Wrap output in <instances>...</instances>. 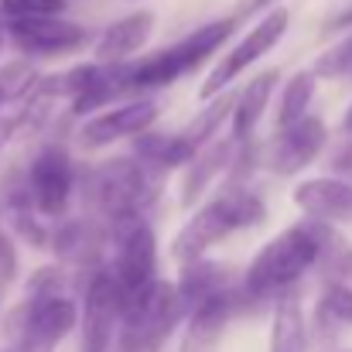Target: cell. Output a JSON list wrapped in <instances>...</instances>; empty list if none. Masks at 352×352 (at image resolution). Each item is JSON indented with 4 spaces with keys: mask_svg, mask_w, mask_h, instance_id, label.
Segmentation results:
<instances>
[{
    "mask_svg": "<svg viewBox=\"0 0 352 352\" xmlns=\"http://www.w3.org/2000/svg\"><path fill=\"white\" fill-rule=\"evenodd\" d=\"M322 250V223L305 216V223L287 226L280 236L263 243L256 256L250 260L243 274V298L253 301H270L287 287H298V280L318 263Z\"/></svg>",
    "mask_w": 352,
    "mask_h": 352,
    "instance_id": "6da1fadb",
    "label": "cell"
},
{
    "mask_svg": "<svg viewBox=\"0 0 352 352\" xmlns=\"http://www.w3.org/2000/svg\"><path fill=\"white\" fill-rule=\"evenodd\" d=\"M332 168H336L342 178H352V144H346V147L332 157Z\"/></svg>",
    "mask_w": 352,
    "mask_h": 352,
    "instance_id": "4dcf8cb0",
    "label": "cell"
},
{
    "mask_svg": "<svg viewBox=\"0 0 352 352\" xmlns=\"http://www.w3.org/2000/svg\"><path fill=\"white\" fill-rule=\"evenodd\" d=\"M270 352H308V325H305V305L298 287H287L274 298Z\"/></svg>",
    "mask_w": 352,
    "mask_h": 352,
    "instance_id": "e0dca14e",
    "label": "cell"
},
{
    "mask_svg": "<svg viewBox=\"0 0 352 352\" xmlns=\"http://www.w3.org/2000/svg\"><path fill=\"white\" fill-rule=\"evenodd\" d=\"M154 34V14L151 10H133L126 17L113 21L100 41H96V58L100 62H126L133 52H140Z\"/></svg>",
    "mask_w": 352,
    "mask_h": 352,
    "instance_id": "9a60e30c",
    "label": "cell"
},
{
    "mask_svg": "<svg viewBox=\"0 0 352 352\" xmlns=\"http://www.w3.org/2000/svg\"><path fill=\"white\" fill-rule=\"evenodd\" d=\"M0 48H3V38H0Z\"/></svg>",
    "mask_w": 352,
    "mask_h": 352,
    "instance_id": "d590c367",
    "label": "cell"
},
{
    "mask_svg": "<svg viewBox=\"0 0 352 352\" xmlns=\"http://www.w3.org/2000/svg\"><path fill=\"white\" fill-rule=\"evenodd\" d=\"M315 82L318 76L308 69V72H298L284 82L280 89V100H277V126H291L301 117H308V107L315 100Z\"/></svg>",
    "mask_w": 352,
    "mask_h": 352,
    "instance_id": "603a6c76",
    "label": "cell"
},
{
    "mask_svg": "<svg viewBox=\"0 0 352 352\" xmlns=\"http://www.w3.org/2000/svg\"><path fill=\"white\" fill-rule=\"evenodd\" d=\"M236 21L239 17H226V21H212V24H202L195 28L192 34H185L182 41H175L171 48L157 52V55H147L140 62L130 65V79H133V89H157V86H171L175 79L188 76L192 69H199L209 55H216L230 34L236 31Z\"/></svg>",
    "mask_w": 352,
    "mask_h": 352,
    "instance_id": "277c9868",
    "label": "cell"
},
{
    "mask_svg": "<svg viewBox=\"0 0 352 352\" xmlns=\"http://www.w3.org/2000/svg\"><path fill=\"white\" fill-rule=\"evenodd\" d=\"M267 3H270V0H243V7L236 10V17H243L246 10H260V7H267Z\"/></svg>",
    "mask_w": 352,
    "mask_h": 352,
    "instance_id": "d6a6232c",
    "label": "cell"
},
{
    "mask_svg": "<svg viewBox=\"0 0 352 352\" xmlns=\"http://www.w3.org/2000/svg\"><path fill=\"white\" fill-rule=\"evenodd\" d=\"M311 72L318 79H349L352 76V38L332 45L329 52H322Z\"/></svg>",
    "mask_w": 352,
    "mask_h": 352,
    "instance_id": "484cf974",
    "label": "cell"
},
{
    "mask_svg": "<svg viewBox=\"0 0 352 352\" xmlns=\"http://www.w3.org/2000/svg\"><path fill=\"white\" fill-rule=\"evenodd\" d=\"M287 24H291V14H287L284 7L267 10V14L243 34V41H236L233 48L226 52V58L209 72V79L202 82V100H212L216 93H223V89L233 82L239 72H246L250 65H256V62L287 34Z\"/></svg>",
    "mask_w": 352,
    "mask_h": 352,
    "instance_id": "ba28073f",
    "label": "cell"
},
{
    "mask_svg": "<svg viewBox=\"0 0 352 352\" xmlns=\"http://www.w3.org/2000/svg\"><path fill=\"white\" fill-rule=\"evenodd\" d=\"M28 185H31L34 209L41 216H62L76 188V168H72L69 151L58 144L41 147L28 168Z\"/></svg>",
    "mask_w": 352,
    "mask_h": 352,
    "instance_id": "8fae6325",
    "label": "cell"
},
{
    "mask_svg": "<svg viewBox=\"0 0 352 352\" xmlns=\"http://www.w3.org/2000/svg\"><path fill=\"white\" fill-rule=\"evenodd\" d=\"M291 199L311 219H325V223H349L352 219V178H342V175L298 182Z\"/></svg>",
    "mask_w": 352,
    "mask_h": 352,
    "instance_id": "5bb4252c",
    "label": "cell"
},
{
    "mask_svg": "<svg viewBox=\"0 0 352 352\" xmlns=\"http://www.w3.org/2000/svg\"><path fill=\"white\" fill-rule=\"evenodd\" d=\"M0 352H31V349H24V346H3Z\"/></svg>",
    "mask_w": 352,
    "mask_h": 352,
    "instance_id": "e575fe53",
    "label": "cell"
},
{
    "mask_svg": "<svg viewBox=\"0 0 352 352\" xmlns=\"http://www.w3.org/2000/svg\"><path fill=\"white\" fill-rule=\"evenodd\" d=\"M123 322V294L113 270H96L82 294V352H110L117 325Z\"/></svg>",
    "mask_w": 352,
    "mask_h": 352,
    "instance_id": "9c48e42d",
    "label": "cell"
},
{
    "mask_svg": "<svg viewBox=\"0 0 352 352\" xmlns=\"http://www.w3.org/2000/svg\"><path fill=\"white\" fill-rule=\"evenodd\" d=\"M161 175L157 168H151L147 161H140L133 151L103 161L93 171L89 182V199L93 206L107 216V219H120V216H144V209L154 206V199L161 195Z\"/></svg>",
    "mask_w": 352,
    "mask_h": 352,
    "instance_id": "3957f363",
    "label": "cell"
},
{
    "mask_svg": "<svg viewBox=\"0 0 352 352\" xmlns=\"http://www.w3.org/2000/svg\"><path fill=\"white\" fill-rule=\"evenodd\" d=\"M233 157H236V137L233 140H216V144H209V147H199V154L188 161V175H185V182H182V206L185 209H192L195 202H199V195L226 171V168H233Z\"/></svg>",
    "mask_w": 352,
    "mask_h": 352,
    "instance_id": "2e32d148",
    "label": "cell"
},
{
    "mask_svg": "<svg viewBox=\"0 0 352 352\" xmlns=\"http://www.w3.org/2000/svg\"><path fill=\"white\" fill-rule=\"evenodd\" d=\"M267 219V206L256 192L243 188V182H230L219 195H212L195 216L178 230L171 243L175 260H195L206 256L216 243H223L236 230H253Z\"/></svg>",
    "mask_w": 352,
    "mask_h": 352,
    "instance_id": "7a4b0ae2",
    "label": "cell"
},
{
    "mask_svg": "<svg viewBox=\"0 0 352 352\" xmlns=\"http://www.w3.org/2000/svg\"><path fill=\"white\" fill-rule=\"evenodd\" d=\"M315 329L322 336H339L342 329H352V287L346 277H329V284L322 287L315 305Z\"/></svg>",
    "mask_w": 352,
    "mask_h": 352,
    "instance_id": "7402d4cb",
    "label": "cell"
},
{
    "mask_svg": "<svg viewBox=\"0 0 352 352\" xmlns=\"http://www.w3.org/2000/svg\"><path fill=\"white\" fill-rule=\"evenodd\" d=\"M7 38L34 55V58H55V55H69V52H79L89 34L82 24L76 21H65L58 14H38V17H10L7 21Z\"/></svg>",
    "mask_w": 352,
    "mask_h": 352,
    "instance_id": "30bf717a",
    "label": "cell"
},
{
    "mask_svg": "<svg viewBox=\"0 0 352 352\" xmlns=\"http://www.w3.org/2000/svg\"><path fill=\"white\" fill-rule=\"evenodd\" d=\"M86 243H89V230H86L79 219L62 223V226L52 233V239H48V246L55 250L58 260H72V256H79V253L86 250Z\"/></svg>",
    "mask_w": 352,
    "mask_h": 352,
    "instance_id": "4316f807",
    "label": "cell"
},
{
    "mask_svg": "<svg viewBox=\"0 0 352 352\" xmlns=\"http://www.w3.org/2000/svg\"><path fill=\"white\" fill-rule=\"evenodd\" d=\"M182 318H188V308L182 301L178 284L157 277V284L147 294L123 308V346L126 352H157Z\"/></svg>",
    "mask_w": 352,
    "mask_h": 352,
    "instance_id": "8992f818",
    "label": "cell"
},
{
    "mask_svg": "<svg viewBox=\"0 0 352 352\" xmlns=\"http://www.w3.org/2000/svg\"><path fill=\"white\" fill-rule=\"evenodd\" d=\"M65 287V274H62V263H52V267H38L31 277H28V291L24 298L31 301H41V298H52V294H62Z\"/></svg>",
    "mask_w": 352,
    "mask_h": 352,
    "instance_id": "83f0119b",
    "label": "cell"
},
{
    "mask_svg": "<svg viewBox=\"0 0 352 352\" xmlns=\"http://www.w3.org/2000/svg\"><path fill=\"white\" fill-rule=\"evenodd\" d=\"M76 325H79V308L65 294H52L41 301L24 298L3 318V332L10 346H24L31 352H52Z\"/></svg>",
    "mask_w": 352,
    "mask_h": 352,
    "instance_id": "52a82bcc",
    "label": "cell"
},
{
    "mask_svg": "<svg viewBox=\"0 0 352 352\" xmlns=\"http://www.w3.org/2000/svg\"><path fill=\"white\" fill-rule=\"evenodd\" d=\"M3 202H0V209H3V219L10 223V230L17 236H24V243H31V246H48V230L38 223V209H34V199H31V185H28V178L21 182V178H7L3 182Z\"/></svg>",
    "mask_w": 352,
    "mask_h": 352,
    "instance_id": "ac0fdd59",
    "label": "cell"
},
{
    "mask_svg": "<svg viewBox=\"0 0 352 352\" xmlns=\"http://www.w3.org/2000/svg\"><path fill=\"white\" fill-rule=\"evenodd\" d=\"M178 291H182V301L185 308L192 311L195 305H202L206 298L233 287V274L216 263V260H206V256H195V260H182V274H178Z\"/></svg>",
    "mask_w": 352,
    "mask_h": 352,
    "instance_id": "d6986e66",
    "label": "cell"
},
{
    "mask_svg": "<svg viewBox=\"0 0 352 352\" xmlns=\"http://www.w3.org/2000/svg\"><path fill=\"white\" fill-rule=\"evenodd\" d=\"M38 79H41V76L34 72V65H31L28 58L7 62V65L0 69V107L28 100V96H31V89L38 86Z\"/></svg>",
    "mask_w": 352,
    "mask_h": 352,
    "instance_id": "d4e9b609",
    "label": "cell"
},
{
    "mask_svg": "<svg viewBox=\"0 0 352 352\" xmlns=\"http://www.w3.org/2000/svg\"><path fill=\"white\" fill-rule=\"evenodd\" d=\"M342 130L352 133V103H349V110H346V117H342Z\"/></svg>",
    "mask_w": 352,
    "mask_h": 352,
    "instance_id": "836d02e7",
    "label": "cell"
},
{
    "mask_svg": "<svg viewBox=\"0 0 352 352\" xmlns=\"http://www.w3.org/2000/svg\"><path fill=\"white\" fill-rule=\"evenodd\" d=\"M65 0H0V14L10 17H38V14H62Z\"/></svg>",
    "mask_w": 352,
    "mask_h": 352,
    "instance_id": "f1b7e54d",
    "label": "cell"
},
{
    "mask_svg": "<svg viewBox=\"0 0 352 352\" xmlns=\"http://www.w3.org/2000/svg\"><path fill=\"white\" fill-rule=\"evenodd\" d=\"M133 154L157 171H175V168H185L199 154V147L185 133H151V130H144L133 140Z\"/></svg>",
    "mask_w": 352,
    "mask_h": 352,
    "instance_id": "44dd1931",
    "label": "cell"
},
{
    "mask_svg": "<svg viewBox=\"0 0 352 352\" xmlns=\"http://www.w3.org/2000/svg\"><path fill=\"white\" fill-rule=\"evenodd\" d=\"M14 277H17V246L7 233H0V291H7Z\"/></svg>",
    "mask_w": 352,
    "mask_h": 352,
    "instance_id": "f546056e",
    "label": "cell"
},
{
    "mask_svg": "<svg viewBox=\"0 0 352 352\" xmlns=\"http://www.w3.org/2000/svg\"><path fill=\"white\" fill-rule=\"evenodd\" d=\"M352 28V7H346L342 14H336L329 24H325V31H349Z\"/></svg>",
    "mask_w": 352,
    "mask_h": 352,
    "instance_id": "1f68e13d",
    "label": "cell"
},
{
    "mask_svg": "<svg viewBox=\"0 0 352 352\" xmlns=\"http://www.w3.org/2000/svg\"><path fill=\"white\" fill-rule=\"evenodd\" d=\"M110 239L117 246L110 270L117 277L126 308L157 284V236L144 223V216H120L110 219Z\"/></svg>",
    "mask_w": 352,
    "mask_h": 352,
    "instance_id": "5b68a950",
    "label": "cell"
},
{
    "mask_svg": "<svg viewBox=\"0 0 352 352\" xmlns=\"http://www.w3.org/2000/svg\"><path fill=\"white\" fill-rule=\"evenodd\" d=\"M233 107H236V96H233V93H226V89H223V93H216V96L209 100V107H206L199 117L192 120V123H188L182 133H185V137H188L195 147H206V144H209V140L219 133V126L233 117Z\"/></svg>",
    "mask_w": 352,
    "mask_h": 352,
    "instance_id": "cb8c5ba5",
    "label": "cell"
},
{
    "mask_svg": "<svg viewBox=\"0 0 352 352\" xmlns=\"http://www.w3.org/2000/svg\"><path fill=\"white\" fill-rule=\"evenodd\" d=\"M325 144H329L325 120L301 117L298 123H291V126H277L270 147L263 151V164L274 175H298V171H305L322 154Z\"/></svg>",
    "mask_w": 352,
    "mask_h": 352,
    "instance_id": "7c38bea8",
    "label": "cell"
},
{
    "mask_svg": "<svg viewBox=\"0 0 352 352\" xmlns=\"http://www.w3.org/2000/svg\"><path fill=\"white\" fill-rule=\"evenodd\" d=\"M154 120H157V103L154 100H133V103H123V107H113L100 117L86 120L79 137H82L86 147H107V144H117V140L144 133Z\"/></svg>",
    "mask_w": 352,
    "mask_h": 352,
    "instance_id": "4fadbf2b",
    "label": "cell"
},
{
    "mask_svg": "<svg viewBox=\"0 0 352 352\" xmlns=\"http://www.w3.org/2000/svg\"><path fill=\"white\" fill-rule=\"evenodd\" d=\"M277 82H280V72H277V69H267V72L253 76V79L243 86V93L236 96L233 117H230L233 120V137L236 140H250V137H253V126L260 123L263 110H267V103L274 100Z\"/></svg>",
    "mask_w": 352,
    "mask_h": 352,
    "instance_id": "ffe728a7",
    "label": "cell"
}]
</instances>
